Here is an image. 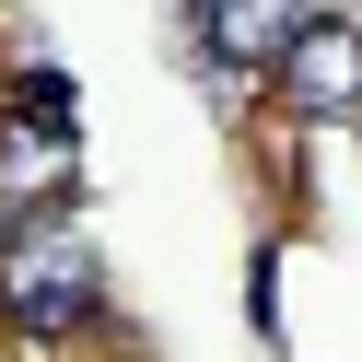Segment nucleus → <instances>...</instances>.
Returning <instances> with one entry per match:
<instances>
[{
	"label": "nucleus",
	"mask_w": 362,
	"mask_h": 362,
	"mask_svg": "<svg viewBox=\"0 0 362 362\" xmlns=\"http://www.w3.org/2000/svg\"><path fill=\"white\" fill-rule=\"evenodd\" d=\"M71 187V129L35 117V105H12L0 117V211H35V199Z\"/></svg>",
	"instance_id": "obj_3"
},
{
	"label": "nucleus",
	"mask_w": 362,
	"mask_h": 362,
	"mask_svg": "<svg viewBox=\"0 0 362 362\" xmlns=\"http://www.w3.org/2000/svg\"><path fill=\"white\" fill-rule=\"evenodd\" d=\"M0 315H12L24 339H71L82 315H94V245H82V234L0 245Z\"/></svg>",
	"instance_id": "obj_1"
},
{
	"label": "nucleus",
	"mask_w": 362,
	"mask_h": 362,
	"mask_svg": "<svg viewBox=\"0 0 362 362\" xmlns=\"http://www.w3.org/2000/svg\"><path fill=\"white\" fill-rule=\"evenodd\" d=\"M281 105L292 117H362V35L351 24H292L281 35Z\"/></svg>",
	"instance_id": "obj_2"
},
{
	"label": "nucleus",
	"mask_w": 362,
	"mask_h": 362,
	"mask_svg": "<svg viewBox=\"0 0 362 362\" xmlns=\"http://www.w3.org/2000/svg\"><path fill=\"white\" fill-rule=\"evenodd\" d=\"M199 12V47H211V71H257V59H281V35H292V0H187Z\"/></svg>",
	"instance_id": "obj_4"
}]
</instances>
